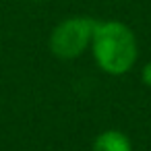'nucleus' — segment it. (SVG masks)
<instances>
[{"label":"nucleus","mask_w":151,"mask_h":151,"mask_svg":"<svg viewBox=\"0 0 151 151\" xmlns=\"http://www.w3.org/2000/svg\"><path fill=\"white\" fill-rule=\"evenodd\" d=\"M141 81H143V83L151 89V60H149V62L141 68Z\"/></svg>","instance_id":"obj_4"},{"label":"nucleus","mask_w":151,"mask_h":151,"mask_svg":"<svg viewBox=\"0 0 151 151\" xmlns=\"http://www.w3.org/2000/svg\"><path fill=\"white\" fill-rule=\"evenodd\" d=\"M29 2H46V0H29Z\"/></svg>","instance_id":"obj_5"},{"label":"nucleus","mask_w":151,"mask_h":151,"mask_svg":"<svg viewBox=\"0 0 151 151\" xmlns=\"http://www.w3.org/2000/svg\"><path fill=\"white\" fill-rule=\"evenodd\" d=\"M95 19L91 17H68L60 21L48 40L50 52L58 60H75L81 54H85L91 46Z\"/></svg>","instance_id":"obj_2"},{"label":"nucleus","mask_w":151,"mask_h":151,"mask_svg":"<svg viewBox=\"0 0 151 151\" xmlns=\"http://www.w3.org/2000/svg\"><path fill=\"white\" fill-rule=\"evenodd\" d=\"M89 48L99 70L112 77L126 75L139 58L137 35L122 21H97Z\"/></svg>","instance_id":"obj_1"},{"label":"nucleus","mask_w":151,"mask_h":151,"mask_svg":"<svg viewBox=\"0 0 151 151\" xmlns=\"http://www.w3.org/2000/svg\"><path fill=\"white\" fill-rule=\"evenodd\" d=\"M91 151H132V143L122 130L110 128L95 137Z\"/></svg>","instance_id":"obj_3"}]
</instances>
